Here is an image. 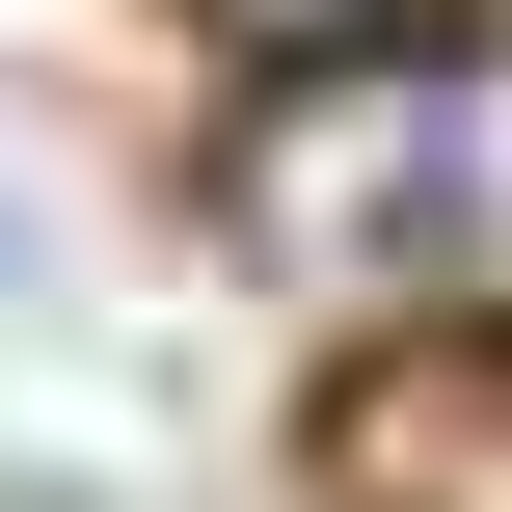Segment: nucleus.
<instances>
[{
    "mask_svg": "<svg viewBox=\"0 0 512 512\" xmlns=\"http://www.w3.org/2000/svg\"><path fill=\"white\" fill-rule=\"evenodd\" d=\"M243 243L351 270V297H512V27L297 54L243 108Z\"/></svg>",
    "mask_w": 512,
    "mask_h": 512,
    "instance_id": "f257e3e1",
    "label": "nucleus"
},
{
    "mask_svg": "<svg viewBox=\"0 0 512 512\" xmlns=\"http://www.w3.org/2000/svg\"><path fill=\"white\" fill-rule=\"evenodd\" d=\"M297 459H324V512H512V297L378 324V351L297 405Z\"/></svg>",
    "mask_w": 512,
    "mask_h": 512,
    "instance_id": "f03ea898",
    "label": "nucleus"
},
{
    "mask_svg": "<svg viewBox=\"0 0 512 512\" xmlns=\"http://www.w3.org/2000/svg\"><path fill=\"white\" fill-rule=\"evenodd\" d=\"M216 27H243V54L297 81V54H405V27H459V0H216Z\"/></svg>",
    "mask_w": 512,
    "mask_h": 512,
    "instance_id": "7ed1b4c3",
    "label": "nucleus"
},
{
    "mask_svg": "<svg viewBox=\"0 0 512 512\" xmlns=\"http://www.w3.org/2000/svg\"><path fill=\"white\" fill-rule=\"evenodd\" d=\"M27 270H54V216H27V189H0V297H27Z\"/></svg>",
    "mask_w": 512,
    "mask_h": 512,
    "instance_id": "20e7f679",
    "label": "nucleus"
},
{
    "mask_svg": "<svg viewBox=\"0 0 512 512\" xmlns=\"http://www.w3.org/2000/svg\"><path fill=\"white\" fill-rule=\"evenodd\" d=\"M459 27H512V0H459Z\"/></svg>",
    "mask_w": 512,
    "mask_h": 512,
    "instance_id": "39448f33",
    "label": "nucleus"
}]
</instances>
